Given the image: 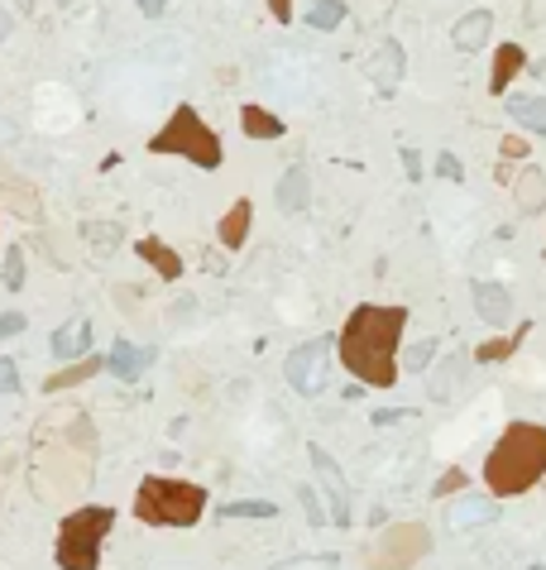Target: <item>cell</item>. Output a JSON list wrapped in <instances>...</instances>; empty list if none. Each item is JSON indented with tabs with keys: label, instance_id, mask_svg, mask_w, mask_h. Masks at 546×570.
Returning a JSON list of instances; mask_svg holds the SVG:
<instances>
[{
	"label": "cell",
	"instance_id": "25",
	"mask_svg": "<svg viewBox=\"0 0 546 570\" xmlns=\"http://www.w3.org/2000/svg\"><path fill=\"white\" fill-rule=\"evenodd\" d=\"M345 20V6H340V0H316V6L307 10V24L312 29H336Z\"/></svg>",
	"mask_w": 546,
	"mask_h": 570
},
{
	"label": "cell",
	"instance_id": "32",
	"mask_svg": "<svg viewBox=\"0 0 546 570\" xmlns=\"http://www.w3.org/2000/svg\"><path fill=\"white\" fill-rule=\"evenodd\" d=\"M0 393H20V370H14V360H0Z\"/></svg>",
	"mask_w": 546,
	"mask_h": 570
},
{
	"label": "cell",
	"instance_id": "36",
	"mask_svg": "<svg viewBox=\"0 0 546 570\" xmlns=\"http://www.w3.org/2000/svg\"><path fill=\"white\" fill-rule=\"evenodd\" d=\"M503 158H527V139L523 135H508V139H503Z\"/></svg>",
	"mask_w": 546,
	"mask_h": 570
},
{
	"label": "cell",
	"instance_id": "37",
	"mask_svg": "<svg viewBox=\"0 0 546 570\" xmlns=\"http://www.w3.org/2000/svg\"><path fill=\"white\" fill-rule=\"evenodd\" d=\"M279 570H336V566H330V557H316V561H287Z\"/></svg>",
	"mask_w": 546,
	"mask_h": 570
},
{
	"label": "cell",
	"instance_id": "41",
	"mask_svg": "<svg viewBox=\"0 0 546 570\" xmlns=\"http://www.w3.org/2000/svg\"><path fill=\"white\" fill-rule=\"evenodd\" d=\"M6 39H10V14L0 10V43H6Z\"/></svg>",
	"mask_w": 546,
	"mask_h": 570
},
{
	"label": "cell",
	"instance_id": "5",
	"mask_svg": "<svg viewBox=\"0 0 546 570\" xmlns=\"http://www.w3.org/2000/svg\"><path fill=\"white\" fill-rule=\"evenodd\" d=\"M111 528H115V508H106V504L72 508V514L57 522V542H53L57 570H96L101 542H106Z\"/></svg>",
	"mask_w": 546,
	"mask_h": 570
},
{
	"label": "cell",
	"instance_id": "11",
	"mask_svg": "<svg viewBox=\"0 0 546 570\" xmlns=\"http://www.w3.org/2000/svg\"><path fill=\"white\" fill-rule=\"evenodd\" d=\"M149 364H154V350L149 345H129V341H115L111 355H106V370L115 379H125V384H135V379L149 370Z\"/></svg>",
	"mask_w": 546,
	"mask_h": 570
},
{
	"label": "cell",
	"instance_id": "43",
	"mask_svg": "<svg viewBox=\"0 0 546 570\" xmlns=\"http://www.w3.org/2000/svg\"><path fill=\"white\" fill-rule=\"evenodd\" d=\"M57 6H67V0H57Z\"/></svg>",
	"mask_w": 546,
	"mask_h": 570
},
{
	"label": "cell",
	"instance_id": "30",
	"mask_svg": "<svg viewBox=\"0 0 546 570\" xmlns=\"http://www.w3.org/2000/svg\"><path fill=\"white\" fill-rule=\"evenodd\" d=\"M86 240L101 245V255H111V245H120V226H86Z\"/></svg>",
	"mask_w": 546,
	"mask_h": 570
},
{
	"label": "cell",
	"instance_id": "33",
	"mask_svg": "<svg viewBox=\"0 0 546 570\" xmlns=\"http://www.w3.org/2000/svg\"><path fill=\"white\" fill-rule=\"evenodd\" d=\"M24 331V317L20 312H0V341H10V335Z\"/></svg>",
	"mask_w": 546,
	"mask_h": 570
},
{
	"label": "cell",
	"instance_id": "27",
	"mask_svg": "<svg viewBox=\"0 0 546 570\" xmlns=\"http://www.w3.org/2000/svg\"><path fill=\"white\" fill-rule=\"evenodd\" d=\"M489 518H494V504L489 499H470L455 508V528H474V522H489Z\"/></svg>",
	"mask_w": 546,
	"mask_h": 570
},
{
	"label": "cell",
	"instance_id": "2",
	"mask_svg": "<svg viewBox=\"0 0 546 570\" xmlns=\"http://www.w3.org/2000/svg\"><path fill=\"white\" fill-rule=\"evenodd\" d=\"M408 327V307H384V302H365L345 317L340 327V364L350 370L359 384L369 388H393L398 384V341Z\"/></svg>",
	"mask_w": 546,
	"mask_h": 570
},
{
	"label": "cell",
	"instance_id": "8",
	"mask_svg": "<svg viewBox=\"0 0 546 570\" xmlns=\"http://www.w3.org/2000/svg\"><path fill=\"white\" fill-rule=\"evenodd\" d=\"M283 374H287V384H293L297 393L316 398V393L326 388V374H330V345H326V341H307V345L287 350Z\"/></svg>",
	"mask_w": 546,
	"mask_h": 570
},
{
	"label": "cell",
	"instance_id": "7",
	"mask_svg": "<svg viewBox=\"0 0 546 570\" xmlns=\"http://www.w3.org/2000/svg\"><path fill=\"white\" fill-rule=\"evenodd\" d=\"M431 551V532L422 522H393L384 528V537L365 551V566L369 570H412Z\"/></svg>",
	"mask_w": 546,
	"mask_h": 570
},
{
	"label": "cell",
	"instance_id": "18",
	"mask_svg": "<svg viewBox=\"0 0 546 570\" xmlns=\"http://www.w3.org/2000/svg\"><path fill=\"white\" fill-rule=\"evenodd\" d=\"M101 370H106V360H96V355H82L77 364H63L57 374L43 379V393H63V388H77L86 384V379H96Z\"/></svg>",
	"mask_w": 546,
	"mask_h": 570
},
{
	"label": "cell",
	"instance_id": "29",
	"mask_svg": "<svg viewBox=\"0 0 546 570\" xmlns=\"http://www.w3.org/2000/svg\"><path fill=\"white\" fill-rule=\"evenodd\" d=\"M273 514H279V508H273V504H225L221 508V518H273Z\"/></svg>",
	"mask_w": 546,
	"mask_h": 570
},
{
	"label": "cell",
	"instance_id": "31",
	"mask_svg": "<svg viewBox=\"0 0 546 570\" xmlns=\"http://www.w3.org/2000/svg\"><path fill=\"white\" fill-rule=\"evenodd\" d=\"M465 485H470V479H465V470H445V475L437 479V499H441V494H460Z\"/></svg>",
	"mask_w": 546,
	"mask_h": 570
},
{
	"label": "cell",
	"instance_id": "12",
	"mask_svg": "<svg viewBox=\"0 0 546 570\" xmlns=\"http://www.w3.org/2000/svg\"><path fill=\"white\" fill-rule=\"evenodd\" d=\"M474 312H480L484 327H508L513 317V298L503 283H474Z\"/></svg>",
	"mask_w": 546,
	"mask_h": 570
},
{
	"label": "cell",
	"instance_id": "15",
	"mask_svg": "<svg viewBox=\"0 0 546 570\" xmlns=\"http://www.w3.org/2000/svg\"><path fill=\"white\" fill-rule=\"evenodd\" d=\"M523 63H527V53L517 49V43H498V53H494V72H489V92H494V96L508 92L513 77L523 72Z\"/></svg>",
	"mask_w": 546,
	"mask_h": 570
},
{
	"label": "cell",
	"instance_id": "14",
	"mask_svg": "<svg viewBox=\"0 0 546 570\" xmlns=\"http://www.w3.org/2000/svg\"><path fill=\"white\" fill-rule=\"evenodd\" d=\"M135 255L144 259V265H154V273L164 283H172L182 273V259H178V250H168L164 240H154V236H144V240H135Z\"/></svg>",
	"mask_w": 546,
	"mask_h": 570
},
{
	"label": "cell",
	"instance_id": "9",
	"mask_svg": "<svg viewBox=\"0 0 546 570\" xmlns=\"http://www.w3.org/2000/svg\"><path fill=\"white\" fill-rule=\"evenodd\" d=\"M0 211L20 216V221H39L43 216V197L39 187L24 178V173H14L6 158H0Z\"/></svg>",
	"mask_w": 546,
	"mask_h": 570
},
{
	"label": "cell",
	"instance_id": "17",
	"mask_svg": "<svg viewBox=\"0 0 546 570\" xmlns=\"http://www.w3.org/2000/svg\"><path fill=\"white\" fill-rule=\"evenodd\" d=\"M489 29H494V14L489 10H470V14H460L455 29H451V39H455V49H484V39H489Z\"/></svg>",
	"mask_w": 546,
	"mask_h": 570
},
{
	"label": "cell",
	"instance_id": "10",
	"mask_svg": "<svg viewBox=\"0 0 546 570\" xmlns=\"http://www.w3.org/2000/svg\"><path fill=\"white\" fill-rule=\"evenodd\" d=\"M307 456H312V470H316V479H322L326 499H330V518H326V522H336V528H345V522H350V494H345L340 465L330 460L322 446H307Z\"/></svg>",
	"mask_w": 546,
	"mask_h": 570
},
{
	"label": "cell",
	"instance_id": "39",
	"mask_svg": "<svg viewBox=\"0 0 546 570\" xmlns=\"http://www.w3.org/2000/svg\"><path fill=\"white\" fill-rule=\"evenodd\" d=\"M269 14H273V20H293V0H269Z\"/></svg>",
	"mask_w": 546,
	"mask_h": 570
},
{
	"label": "cell",
	"instance_id": "34",
	"mask_svg": "<svg viewBox=\"0 0 546 570\" xmlns=\"http://www.w3.org/2000/svg\"><path fill=\"white\" fill-rule=\"evenodd\" d=\"M437 173H441V178H451V183L465 178V173H460V158H455V154H441V158H437Z\"/></svg>",
	"mask_w": 546,
	"mask_h": 570
},
{
	"label": "cell",
	"instance_id": "42",
	"mask_svg": "<svg viewBox=\"0 0 546 570\" xmlns=\"http://www.w3.org/2000/svg\"><path fill=\"white\" fill-rule=\"evenodd\" d=\"M532 570H546V566H532Z\"/></svg>",
	"mask_w": 546,
	"mask_h": 570
},
{
	"label": "cell",
	"instance_id": "6",
	"mask_svg": "<svg viewBox=\"0 0 546 570\" xmlns=\"http://www.w3.org/2000/svg\"><path fill=\"white\" fill-rule=\"evenodd\" d=\"M149 154H182V158H192L197 168H221V135L201 121V115L192 106H178L164 121V129L149 139Z\"/></svg>",
	"mask_w": 546,
	"mask_h": 570
},
{
	"label": "cell",
	"instance_id": "38",
	"mask_svg": "<svg viewBox=\"0 0 546 570\" xmlns=\"http://www.w3.org/2000/svg\"><path fill=\"white\" fill-rule=\"evenodd\" d=\"M402 168H408V178H412V183L422 178V158H417V149H402Z\"/></svg>",
	"mask_w": 546,
	"mask_h": 570
},
{
	"label": "cell",
	"instance_id": "22",
	"mask_svg": "<svg viewBox=\"0 0 546 570\" xmlns=\"http://www.w3.org/2000/svg\"><path fill=\"white\" fill-rule=\"evenodd\" d=\"M240 129L250 139H279L283 135V121L273 111H264V106H240Z\"/></svg>",
	"mask_w": 546,
	"mask_h": 570
},
{
	"label": "cell",
	"instance_id": "35",
	"mask_svg": "<svg viewBox=\"0 0 546 570\" xmlns=\"http://www.w3.org/2000/svg\"><path fill=\"white\" fill-rule=\"evenodd\" d=\"M302 508H307V514H312L316 528H322V522H326V508L316 504V494H312V489H302Z\"/></svg>",
	"mask_w": 546,
	"mask_h": 570
},
{
	"label": "cell",
	"instance_id": "16",
	"mask_svg": "<svg viewBox=\"0 0 546 570\" xmlns=\"http://www.w3.org/2000/svg\"><path fill=\"white\" fill-rule=\"evenodd\" d=\"M513 201H517V211H546V173L542 168H523L513 178Z\"/></svg>",
	"mask_w": 546,
	"mask_h": 570
},
{
	"label": "cell",
	"instance_id": "28",
	"mask_svg": "<svg viewBox=\"0 0 546 570\" xmlns=\"http://www.w3.org/2000/svg\"><path fill=\"white\" fill-rule=\"evenodd\" d=\"M0 279H6V288H24V250L14 245V250H6V265H0Z\"/></svg>",
	"mask_w": 546,
	"mask_h": 570
},
{
	"label": "cell",
	"instance_id": "21",
	"mask_svg": "<svg viewBox=\"0 0 546 570\" xmlns=\"http://www.w3.org/2000/svg\"><path fill=\"white\" fill-rule=\"evenodd\" d=\"M250 221H254V207H250V197H240L235 207L221 216V245L225 250H240L244 236H250Z\"/></svg>",
	"mask_w": 546,
	"mask_h": 570
},
{
	"label": "cell",
	"instance_id": "23",
	"mask_svg": "<svg viewBox=\"0 0 546 570\" xmlns=\"http://www.w3.org/2000/svg\"><path fill=\"white\" fill-rule=\"evenodd\" d=\"M508 115L523 129H532V135H546V96H513Z\"/></svg>",
	"mask_w": 546,
	"mask_h": 570
},
{
	"label": "cell",
	"instance_id": "26",
	"mask_svg": "<svg viewBox=\"0 0 546 570\" xmlns=\"http://www.w3.org/2000/svg\"><path fill=\"white\" fill-rule=\"evenodd\" d=\"M431 360H437V341H417V345L402 350V370L408 374H422Z\"/></svg>",
	"mask_w": 546,
	"mask_h": 570
},
{
	"label": "cell",
	"instance_id": "19",
	"mask_svg": "<svg viewBox=\"0 0 546 570\" xmlns=\"http://www.w3.org/2000/svg\"><path fill=\"white\" fill-rule=\"evenodd\" d=\"M92 350V321H67L63 331H53V355L57 360H82Z\"/></svg>",
	"mask_w": 546,
	"mask_h": 570
},
{
	"label": "cell",
	"instance_id": "3",
	"mask_svg": "<svg viewBox=\"0 0 546 570\" xmlns=\"http://www.w3.org/2000/svg\"><path fill=\"white\" fill-rule=\"evenodd\" d=\"M537 479H546V427L542 422H508L484 460V489L494 499H513V494H527Z\"/></svg>",
	"mask_w": 546,
	"mask_h": 570
},
{
	"label": "cell",
	"instance_id": "13",
	"mask_svg": "<svg viewBox=\"0 0 546 570\" xmlns=\"http://www.w3.org/2000/svg\"><path fill=\"white\" fill-rule=\"evenodd\" d=\"M273 201H279L283 216L307 211V201H312V178H307V168H287L283 178H279V187H273Z\"/></svg>",
	"mask_w": 546,
	"mask_h": 570
},
{
	"label": "cell",
	"instance_id": "24",
	"mask_svg": "<svg viewBox=\"0 0 546 570\" xmlns=\"http://www.w3.org/2000/svg\"><path fill=\"white\" fill-rule=\"evenodd\" d=\"M517 341H523V331H517V335H494V341H484L480 350H474V360H480V364H498V360L517 355Z\"/></svg>",
	"mask_w": 546,
	"mask_h": 570
},
{
	"label": "cell",
	"instance_id": "40",
	"mask_svg": "<svg viewBox=\"0 0 546 570\" xmlns=\"http://www.w3.org/2000/svg\"><path fill=\"white\" fill-rule=\"evenodd\" d=\"M135 6H139L144 14H149V20H154V14H164V6H168V0H135Z\"/></svg>",
	"mask_w": 546,
	"mask_h": 570
},
{
	"label": "cell",
	"instance_id": "20",
	"mask_svg": "<svg viewBox=\"0 0 546 570\" xmlns=\"http://www.w3.org/2000/svg\"><path fill=\"white\" fill-rule=\"evenodd\" d=\"M398 72H402V49H398L393 39H384V43H379V58L369 63V77H374V86H379V92H393V86H398Z\"/></svg>",
	"mask_w": 546,
	"mask_h": 570
},
{
	"label": "cell",
	"instance_id": "4",
	"mask_svg": "<svg viewBox=\"0 0 546 570\" xmlns=\"http://www.w3.org/2000/svg\"><path fill=\"white\" fill-rule=\"evenodd\" d=\"M211 494L192 485V479H172V475H149L135 489V518L149 528H192L207 514Z\"/></svg>",
	"mask_w": 546,
	"mask_h": 570
},
{
	"label": "cell",
	"instance_id": "1",
	"mask_svg": "<svg viewBox=\"0 0 546 570\" xmlns=\"http://www.w3.org/2000/svg\"><path fill=\"white\" fill-rule=\"evenodd\" d=\"M96 465V427L86 413L43 417L34 432V499L39 504H72L92 485Z\"/></svg>",
	"mask_w": 546,
	"mask_h": 570
}]
</instances>
